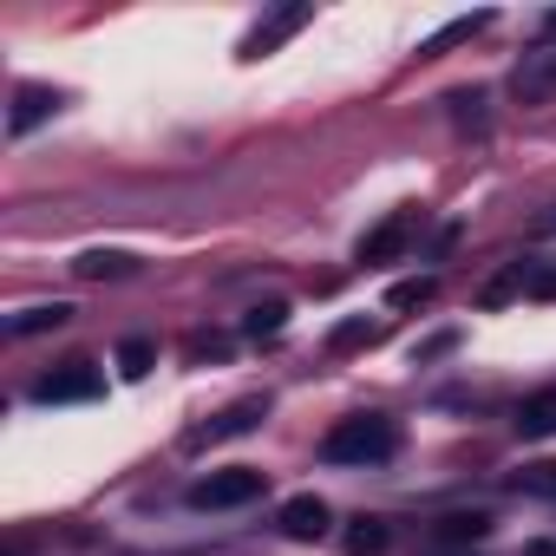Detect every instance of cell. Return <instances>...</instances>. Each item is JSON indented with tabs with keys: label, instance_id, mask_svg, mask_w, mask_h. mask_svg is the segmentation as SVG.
Instances as JSON below:
<instances>
[{
	"label": "cell",
	"instance_id": "13",
	"mask_svg": "<svg viewBox=\"0 0 556 556\" xmlns=\"http://www.w3.org/2000/svg\"><path fill=\"white\" fill-rule=\"evenodd\" d=\"M66 321H73V308H66V302H47V308H27V315H14V321H8V334H14V341H27V334L66 328Z\"/></svg>",
	"mask_w": 556,
	"mask_h": 556
},
{
	"label": "cell",
	"instance_id": "12",
	"mask_svg": "<svg viewBox=\"0 0 556 556\" xmlns=\"http://www.w3.org/2000/svg\"><path fill=\"white\" fill-rule=\"evenodd\" d=\"M517 92H523V99L556 92V47H543V53H530V60L517 66Z\"/></svg>",
	"mask_w": 556,
	"mask_h": 556
},
{
	"label": "cell",
	"instance_id": "14",
	"mask_svg": "<svg viewBox=\"0 0 556 556\" xmlns=\"http://www.w3.org/2000/svg\"><path fill=\"white\" fill-rule=\"evenodd\" d=\"M387 543H393V530H387L380 517H361V523H354V530L341 536V549H348V556H380Z\"/></svg>",
	"mask_w": 556,
	"mask_h": 556
},
{
	"label": "cell",
	"instance_id": "19",
	"mask_svg": "<svg viewBox=\"0 0 556 556\" xmlns=\"http://www.w3.org/2000/svg\"><path fill=\"white\" fill-rule=\"evenodd\" d=\"M374 341H380V328H374V321H341V328L328 334V348H334V354H348V348H374Z\"/></svg>",
	"mask_w": 556,
	"mask_h": 556
},
{
	"label": "cell",
	"instance_id": "15",
	"mask_svg": "<svg viewBox=\"0 0 556 556\" xmlns=\"http://www.w3.org/2000/svg\"><path fill=\"white\" fill-rule=\"evenodd\" d=\"M282 328H289V302H262V308L242 315V334H249V341H275Z\"/></svg>",
	"mask_w": 556,
	"mask_h": 556
},
{
	"label": "cell",
	"instance_id": "21",
	"mask_svg": "<svg viewBox=\"0 0 556 556\" xmlns=\"http://www.w3.org/2000/svg\"><path fill=\"white\" fill-rule=\"evenodd\" d=\"M530 556H556V536H549V543H536V549H530Z\"/></svg>",
	"mask_w": 556,
	"mask_h": 556
},
{
	"label": "cell",
	"instance_id": "1",
	"mask_svg": "<svg viewBox=\"0 0 556 556\" xmlns=\"http://www.w3.org/2000/svg\"><path fill=\"white\" fill-rule=\"evenodd\" d=\"M393 452H400V426L387 413H354V419H341L321 439V458L328 465H387Z\"/></svg>",
	"mask_w": 556,
	"mask_h": 556
},
{
	"label": "cell",
	"instance_id": "23",
	"mask_svg": "<svg viewBox=\"0 0 556 556\" xmlns=\"http://www.w3.org/2000/svg\"><path fill=\"white\" fill-rule=\"evenodd\" d=\"M543 27H549V34H556V14H549V21H543Z\"/></svg>",
	"mask_w": 556,
	"mask_h": 556
},
{
	"label": "cell",
	"instance_id": "11",
	"mask_svg": "<svg viewBox=\"0 0 556 556\" xmlns=\"http://www.w3.org/2000/svg\"><path fill=\"white\" fill-rule=\"evenodd\" d=\"M517 432L523 439H556V393H530L517 406Z\"/></svg>",
	"mask_w": 556,
	"mask_h": 556
},
{
	"label": "cell",
	"instance_id": "16",
	"mask_svg": "<svg viewBox=\"0 0 556 556\" xmlns=\"http://www.w3.org/2000/svg\"><path fill=\"white\" fill-rule=\"evenodd\" d=\"M439 536L445 543H478V536H491V517L484 510H452V517H439Z\"/></svg>",
	"mask_w": 556,
	"mask_h": 556
},
{
	"label": "cell",
	"instance_id": "2",
	"mask_svg": "<svg viewBox=\"0 0 556 556\" xmlns=\"http://www.w3.org/2000/svg\"><path fill=\"white\" fill-rule=\"evenodd\" d=\"M262 484H268V471H255V465H229V471L197 478V484H190V504H197V510H236V504H255Z\"/></svg>",
	"mask_w": 556,
	"mask_h": 556
},
{
	"label": "cell",
	"instance_id": "6",
	"mask_svg": "<svg viewBox=\"0 0 556 556\" xmlns=\"http://www.w3.org/2000/svg\"><path fill=\"white\" fill-rule=\"evenodd\" d=\"M413 229H419V210H413V203H400L380 229H367V236H361V262H393V255L413 242Z\"/></svg>",
	"mask_w": 556,
	"mask_h": 556
},
{
	"label": "cell",
	"instance_id": "17",
	"mask_svg": "<svg viewBox=\"0 0 556 556\" xmlns=\"http://www.w3.org/2000/svg\"><path fill=\"white\" fill-rule=\"evenodd\" d=\"M151 367H157V341H144V334H131V341L118 348V374H125V380H144Z\"/></svg>",
	"mask_w": 556,
	"mask_h": 556
},
{
	"label": "cell",
	"instance_id": "7",
	"mask_svg": "<svg viewBox=\"0 0 556 556\" xmlns=\"http://www.w3.org/2000/svg\"><path fill=\"white\" fill-rule=\"evenodd\" d=\"M275 523H282V536H295V543H315L328 530V504L315 491H302V497H289L282 510H275Z\"/></svg>",
	"mask_w": 556,
	"mask_h": 556
},
{
	"label": "cell",
	"instance_id": "22",
	"mask_svg": "<svg viewBox=\"0 0 556 556\" xmlns=\"http://www.w3.org/2000/svg\"><path fill=\"white\" fill-rule=\"evenodd\" d=\"M543 229H556V210H549V216H543Z\"/></svg>",
	"mask_w": 556,
	"mask_h": 556
},
{
	"label": "cell",
	"instance_id": "3",
	"mask_svg": "<svg viewBox=\"0 0 556 556\" xmlns=\"http://www.w3.org/2000/svg\"><path fill=\"white\" fill-rule=\"evenodd\" d=\"M99 393H105V374L92 361H66V367H53V374L34 380L40 406H79V400H99Z\"/></svg>",
	"mask_w": 556,
	"mask_h": 556
},
{
	"label": "cell",
	"instance_id": "9",
	"mask_svg": "<svg viewBox=\"0 0 556 556\" xmlns=\"http://www.w3.org/2000/svg\"><path fill=\"white\" fill-rule=\"evenodd\" d=\"M491 21H497V14H458V21H445V27L419 47V60H439V53H452V47H465V40L491 34Z\"/></svg>",
	"mask_w": 556,
	"mask_h": 556
},
{
	"label": "cell",
	"instance_id": "5",
	"mask_svg": "<svg viewBox=\"0 0 556 556\" xmlns=\"http://www.w3.org/2000/svg\"><path fill=\"white\" fill-rule=\"evenodd\" d=\"M268 419V400L255 393V400H236V406H223L210 426H197L190 432V452H203V445H223V439H242V432H255Z\"/></svg>",
	"mask_w": 556,
	"mask_h": 556
},
{
	"label": "cell",
	"instance_id": "4",
	"mask_svg": "<svg viewBox=\"0 0 556 556\" xmlns=\"http://www.w3.org/2000/svg\"><path fill=\"white\" fill-rule=\"evenodd\" d=\"M315 21V8H302V0H289V8H275V14H262L255 27H249V40H242V60H262V53H275L289 34H302Z\"/></svg>",
	"mask_w": 556,
	"mask_h": 556
},
{
	"label": "cell",
	"instance_id": "10",
	"mask_svg": "<svg viewBox=\"0 0 556 556\" xmlns=\"http://www.w3.org/2000/svg\"><path fill=\"white\" fill-rule=\"evenodd\" d=\"M73 268L86 275V282H125V275L138 268V255H125V249H86Z\"/></svg>",
	"mask_w": 556,
	"mask_h": 556
},
{
	"label": "cell",
	"instance_id": "8",
	"mask_svg": "<svg viewBox=\"0 0 556 556\" xmlns=\"http://www.w3.org/2000/svg\"><path fill=\"white\" fill-rule=\"evenodd\" d=\"M60 112V92L53 86H21L14 92V112H8V138H27L34 125H47Z\"/></svg>",
	"mask_w": 556,
	"mask_h": 556
},
{
	"label": "cell",
	"instance_id": "20",
	"mask_svg": "<svg viewBox=\"0 0 556 556\" xmlns=\"http://www.w3.org/2000/svg\"><path fill=\"white\" fill-rule=\"evenodd\" d=\"M445 105H452V118H458V125H484V112H478V105H484V92H452Z\"/></svg>",
	"mask_w": 556,
	"mask_h": 556
},
{
	"label": "cell",
	"instance_id": "18",
	"mask_svg": "<svg viewBox=\"0 0 556 556\" xmlns=\"http://www.w3.org/2000/svg\"><path fill=\"white\" fill-rule=\"evenodd\" d=\"M426 302H432V275H413V282L387 289V308H426Z\"/></svg>",
	"mask_w": 556,
	"mask_h": 556
}]
</instances>
